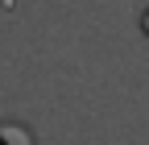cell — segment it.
<instances>
[{
  "label": "cell",
  "instance_id": "6da1fadb",
  "mask_svg": "<svg viewBox=\"0 0 149 145\" xmlns=\"http://www.w3.org/2000/svg\"><path fill=\"white\" fill-rule=\"evenodd\" d=\"M0 145H33V133L17 120H0Z\"/></svg>",
  "mask_w": 149,
  "mask_h": 145
}]
</instances>
